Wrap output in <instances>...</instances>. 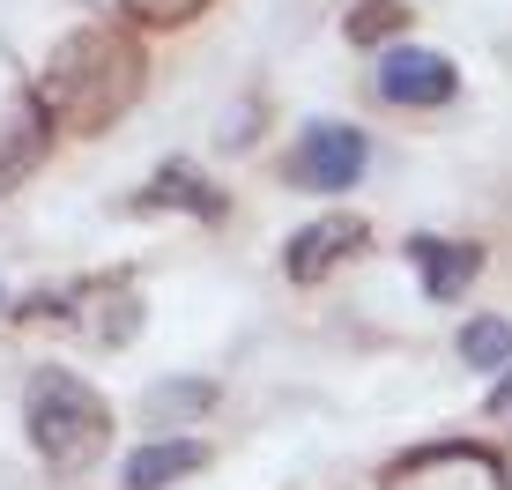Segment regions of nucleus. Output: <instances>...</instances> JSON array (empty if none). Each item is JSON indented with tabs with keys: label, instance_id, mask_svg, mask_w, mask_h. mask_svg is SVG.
Masks as SVG:
<instances>
[{
	"label": "nucleus",
	"instance_id": "f257e3e1",
	"mask_svg": "<svg viewBox=\"0 0 512 490\" xmlns=\"http://www.w3.org/2000/svg\"><path fill=\"white\" fill-rule=\"evenodd\" d=\"M134 97H141V45L127 38V30L97 23V30H75V38L45 60L30 104H38L45 119H60V127L97 134V127H112Z\"/></svg>",
	"mask_w": 512,
	"mask_h": 490
},
{
	"label": "nucleus",
	"instance_id": "f03ea898",
	"mask_svg": "<svg viewBox=\"0 0 512 490\" xmlns=\"http://www.w3.org/2000/svg\"><path fill=\"white\" fill-rule=\"evenodd\" d=\"M23 416H30V446H38V453H45V468H60V476L90 468L97 453H104V431H112L104 401L82 387L75 372H60V364L30 372V387H23Z\"/></svg>",
	"mask_w": 512,
	"mask_h": 490
},
{
	"label": "nucleus",
	"instance_id": "7ed1b4c3",
	"mask_svg": "<svg viewBox=\"0 0 512 490\" xmlns=\"http://www.w3.org/2000/svg\"><path fill=\"white\" fill-rule=\"evenodd\" d=\"M364 156H372V142H364L357 127H342V119H320V127L297 134L290 179H297V186H320V194H342V186L364 179Z\"/></svg>",
	"mask_w": 512,
	"mask_h": 490
},
{
	"label": "nucleus",
	"instance_id": "20e7f679",
	"mask_svg": "<svg viewBox=\"0 0 512 490\" xmlns=\"http://www.w3.org/2000/svg\"><path fill=\"white\" fill-rule=\"evenodd\" d=\"M453 60H438V52L423 45H394L379 52V97L386 104H416V112H438V104H453Z\"/></svg>",
	"mask_w": 512,
	"mask_h": 490
},
{
	"label": "nucleus",
	"instance_id": "39448f33",
	"mask_svg": "<svg viewBox=\"0 0 512 490\" xmlns=\"http://www.w3.org/2000/svg\"><path fill=\"white\" fill-rule=\"evenodd\" d=\"M357 245H364V223L357 216H320V223H305V231L290 238V260H282V268H290V283H320L334 260L357 253Z\"/></svg>",
	"mask_w": 512,
	"mask_h": 490
},
{
	"label": "nucleus",
	"instance_id": "423d86ee",
	"mask_svg": "<svg viewBox=\"0 0 512 490\" xmlns=\"http://www.w3.org/2000/svg\"><path fill=\"white\" fill-rule=\"evenodd\" d=\"M409 260L423 275V297H438V305H453L475 283V268H483V253L461 245V238H409Z\"/></svg>",
	"mask_w": 512,
	"mask_h": 490
},
{
	"label": "nucleus",
	"instance_id": "0eeeda50",
	"mask_svg": "<svg viewBox=\"0 0 512 490\" xmlns=\"http://www.w3.org/2000/svg\"><path fill=\"white\" fill-rule=\"evenodd\" d=\"M134 208H193L201 223H223V194L193 164H164V171H156V186H141V194H134Z\"/></svg>",
	"mask_w": 512,
	"mask_h": 490
},
{
	"label": "nucleus",
	"instance_id": "6e6552de",
	"mask_svg": "<svg viewBox=\"0 0 512 490\" xmlns=\"http://www.w3.org/2000/svg\"><path fill=\"white\" fill-rule=\"evenodd\" d=\"M193 468H208V446H201V439H164V446H141V453H127V490H164V483L193 476Z\"/></svg>",
	"mask_w": 512,
	"mask_h": 490
},
{
	"label": "nucleus",
	"instance_id": "1a4fd4ad",
	"mask_svg": "<svg viewBox=\"0 0 512 490\" xmlns=\"http://www.w3.org/2000/svg\"><path fill=\"white\" fill-rule=\"evenodd\" d=\"M38 156H45V112H38V104L0 112V186H15Z\"/></svg>",
	"mask_w": 512,
	"mask_h": 490
},
{
	"label": "nucleus",
	"instance_id": "9d476101",
	"mask_svg": "<svg viewBox=\"0 0 512 490\" xmlns=\"http://www.w3.org/2000/svg\"><path fill=\"white\" fill-rule=\"evenodd\" d=\"M461 364H475V372H498V364H512V320H468L461 327Z\"/></svg>",
	"mask_w": 512,
	"mask_h": 490
},
{
	"label": "nucleus",
	"instance_id": "9b49d317",
	"mask_svg": "<svg viewBox=\"0 0 512 490\" xmlns=\"http://www.w3.org/2000/svg\"><path fill=\"white\" fill-rule=\"evenodd\" d=\"M208 401H216V387H208V379H171V387L149 394V409L164 416V409H208Z\"/></svg>",
	"mask_w": 512,
	"mask_h": 490
},
{
	"label": "nucleus",
	"instance_id": "f8f14e48",
	"mask_svg": "<svg viewBox=\"0 0 512 490\" xmlns=\"http://www.w3.org/2000/svg\"><path fill=\"white\" fill-rule=\"evenodd\" d=\"M134 320H141V312H134V297H127V290H112V312L97 305V320H90V327H97L104 342H127V335H134Z\"/></svg>",
	"mask_w": 512,
	"mask_h": 490
},
{
	"label": "nucleus",
	"instance_id": "ddd939ff",
	"mask_svg": "<svg viewBox=\"0 0 512 490\" xmlns=\"http://www.w3.org/2000/svg\"><path fill=\"white\" fill-rule=\"evenodd\" d=\"M394 23H401V0H379V8H357V15H349V38L372 45L379 30H394Z\"/></svg>",
	"mask_w": 512,
	"mask_h": 490
},
{
	"label": "nucleus",
	"instance_id": "4468645a",
	"mask_svg": "<svg viewBox=\"0 0 512 490\" xmlns=\"http://www.w3.org/2000/svg\"><path fill=\"white\" fill-rule=\"evenodd\" d=\"M127 8L141 15V23H186V15L201 8V0H127Z\"/></svg>",
	"mask_w": 512,
	"mask_h": 490
},
{
	"label": "nucleus",
	"instance_id": "2eb2a0df",
	"mask_svg": "<svg viewBox=\"0 0 512 490\" xmlns=\"http://www.w3.org/2000/svg\"><path fill=\"white\" fill-rule=\"evenodd\" d=\"M490 416H505V424H512V372L498 379V387H490Z\"/></svg>",
	"mask_w": 512,
	"mask_h": 490
}]
</instances>
